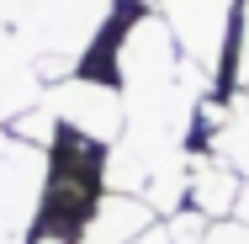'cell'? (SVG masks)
<instances>
[{"instance_id": "obj_13", "label": "cell", "mask_w": 249, "mask_h": 244, "mask_svg": "<svg viewBox=\"0 0 249 244\" xmlns=\"http://www.w3.org/2000/svg\"><path fill=\"white\" fill-rule=\"evenodd\" d=\"M111 5H159V0H111Z\"/></svg>"}, {"instance_id": "obj_10", "label": "cell", "mask_w": 249, "mask_h": 244, "mask_svg": "<svg viewBox=\"0 0 249 244\" xmlns=\"http://www.w3.org/2000/svg\"><path fill=\"white\" fill-rule=\"evenodd\" d=\"M233 218H239V223H249V181L239 186V202H233Z\"/></svg>"}, {"instance_id": "obj_3", "label": "cell", "mask_w": 249, "mask_h": 244, "mask_svg": "<svg viewBox=\"0 0 249 244\" xmlns=\"http://www.w3.org/2000/svg\"><path fill=\"white\" fill-rule=\"evenodd\" d=\"M48 149L0 128V244H32L43 196H48Z\"/></svg>"}, {"instance_id": "obj_1", "label": "cell", "mask_w": 249, "mask_h": 244, "mask_svg": "<svg viewBox=\"0 0 249 244\" xmlns=\"http://www.w3.org/2000/svg\"><path fill=\"white\" fill-rule=\"evenodd\" d=\"M111 11V0H0V53L32 58L53 85L85 69Z\"/></svg>"}, {"instance_id": "obj_6", "label": "cell", "mask_w": 249, "mask_h": 244, "mask_svg": "<svg viewBox=\"0 0 249 244\" xmlns=\"http://www.w3.org/2000/svg\"><path fill=\"white\" fill-rule=\"evenodd\" d=\"M239 170H228L223 159L212 154H191V186H186V207H196L201 218H233V202H239Z\"/></svg>"}, {"instance_id": "obj_7", "label": "cell", "mask_w": 249, "mask_h": 244, "mask_svg": "<svg viewBox=\"0 0 249 244\" xmlns=\"http://www.w3.org/2000/svg\"><path fill=\"white\" fill-rule=\"evenodd\" d=\"M207 228H212V218H201L196 207H180V212H170V218H164L170 244H201V239H207Z\"/></svg>"}, {"instance_id": "obj_11", "label": "cell", "mask_w": 249, "mask_h": 244, "mask_svg": "<svg viewBox=\"0 0 249 244\" xmlns=\"http://www.w3.org/2000/svg\"><path fill=\"white\" fill-rule=\"evenodd\" d=\"M133 244H170V234H164V223H154L143 239H133Z\"/></svg>"}, {"instance_id": "obj_5", "label": "cell", "mask_w": 249, "mask_h": 244, "mask_svg": "<svg viewBox=\"0 0 249 244\" xmlns=\"http://www.w3.org/2000/svg\"><path fill=\"white\" fill-rule=\"evenodd\" d=\"M154 223H159V212H154L143 196H133V191H101L96 207L85 212L74 244H133V239H143Z\"/></svg>"}, {"instance_id": "obj_2", "label": "cell", "mask_w": 249, "mask_h": 244, "mask_svg": "<svg viewBox=\"0 0 249 244\" xmlns=\"http://www.w3.org/2000/svg\"><path fill=\"white\" fill-rule=\"evenodd\" d=\"M159 16L175 38V48L186 64H196L212 80L217 96H228V58H233V21H239V0H159Z\"/></svg>"}, {"instance_id": "obj_9", "label": "cell", "mask_w": 249, "mask_h": 244, "mask_svg": "<svg viewBox=\"0 0 249 244\" xmlns=\"http://www.w3.org/2000/svg\"><path fill=\"white\" fill-rule=\"evenodd\" d=\"M201 244H249V223H239V218H217V223L207 228Z\"/></svg>"}, {"instance_id": "obj_12", "label": "cell", "mask_w": 249, "mask_h": 244, "mask_svg": "<svg viewBox=\"0 0 249 244\" xmlns=\"http://www.w3.org/2000/svg\"><path fill=\"white\" fill-rule=\"evenodd\" d=\"M32 244H74L69 234H53V228H43V234H32Z\"/></svg>"}, {"instance_id": "obj_8", "label": "cell", "mask_w": 249, "mask_h": 244, "mask_svg": "<svg viewBox=\"0 0 249 244\" xmlns=\"http://www.w3.org/2000/svg\"><path fill=\"white\" fill-rule=\"evenodd\" d=\"M249 75V0H239V21H233V58H228V85L239 91Z\"/></svg>"}, {"instance_id": "obj_14", "label": "cell", "mask_w": 249, "mask_h": 244, "mask_svg": "<svg viewBox=\"0 0 249 244\" xmlns=\"http://www.w3.org/2000/svg\"><path fill=\"white\" fill-rule=\"evenodd\" d=\"M239 91H244V96H249V75H244V80H239Z\"/></svg>"}, {"instance_id": "obj_4", "label": "cell", "mask_w": 249, "mask_h": 244, "mask_svg": "<svg viewBox=\"0 0 249 244\" xmlns=\"http://www.w3.org/2000/svg\"><path fill=\"white\" fill-rule=\"evenodd\" d=\"M43 101L53 106V117L64 122V133H74L85 144L111 149L122 138V128H127V101H122V91L111 80L90 75V69H74V75L53 80Z\"/></svg>"}]
</instances>
